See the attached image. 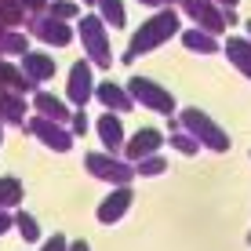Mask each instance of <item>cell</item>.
<instances>
[{"instance_id": "obj_1", "label": "cell", "mask_w": 251, "mask_h": 251, "mask_svg": "<svg viewBox=\"0 0 251 251\" xmlns=\"http://www.w3.org/2000/svg\"><path fill=\"white\" fill-rule=\"evenodd\" d=\"M175 29H178V19H175L171 11H168V15H157V19L146 22L142 29H138V37L131 40V55H135V51H150V48H157L160 40H168Z\"/></svg>"}, {"instance_id": "obj_2", "label": "cell", "mask_w": 251, "mask_h": 251, "mask_svg": "<svg viewBox=\"0 0 251 251\" xmlns=\"http://www.w3.org/2000/svg\"><path fill=\"white\" fill-rule=\"evenodd\" d=\"M84 40H88V48H91V55L99 58L102 66H109V44H106V37H102V22L99 19H84Z\"/></svg>"}, {"instance_id": "obj_3", "label": "cell", "mask_w": 251, "mask_h": 251, "mask_svg": "<svg viewBox=\"0 0 251 251\" xmlns=\"http://www.w3.org/2000/svg\"><path fill=\"white\" fill-rule=\"evenodd\" d=\"M186 11L193 15L197 22H204L207 29H222L226 22H233V15H219L211 4H207V0H186Z\"/></svg>"}, {"instance_id": "obj_4", "label": "cell", "mask_w": 251, "mask_h": 251, "mask_svg": "<svg viewBox=\"0 0 251 251\" xmlns=\"http://www.w3.org/2000/svg\"><path fill=\"white\" fill-rule=\"evenodd\" d=\"M226 48H229V55L240 62V69H244V73H251V48L244 44V40H229Z\"/></svg>"}, {"instance_id": "obj_5", "label": "cell", "mask_w": 251, "mask_h": 251, "mask_svg": "<svg viewBox=\"0 0 251 251\" xmlns=\"http://www.w3.org/2000/svg\"><path fill=\"white\" fill-rule=\"evenodd\" d=\"M40 37H44V40H55V44H66V40H69V29H66V25H58V22H40Z\"/></svg>"}, {"instance_id": "obj_6", "label": "cell", "mask_w": 251, "mask_h": 251, "mask_svg": "<svg viewBox=\"0 0 251 251\" xmlns=\"http://www.w3.org/2000/svg\"><path fill=\"white\" fill-rule=\"evenodd\" d=\"M102 15L113 25H124V7H120V0H102Z\"/></svg>"}, {"instance_id": "obj_7", "label": "cell", "mask_w": 251, "mask_h": 251, "mask_svg": "<svg viewBox=\"0 0 251 251\" xmlns=\"http://www.w3.org/2000/svg\"><path fill=\"white\" fill-rule=\"evenodd\" d=\"M186 44L193 51H215V40L204 37V33H186Z\"/></svg>"}, {"instance_id": "obj_8", "label": "cell", "mask_w": 251, "mask_h": 251, "mask_svg": "<svg viewBox=\"0 0 251 251\" xmlns=\"http://www.w3.org/2000/svg\"><path fill=\"white\" fill-rule=\"evenodd\" d=\"M142 4H160V0H142Z\"/></svg>"}, {"instance_id": "obj_9", "label": "cell", "mask_w": 251, "mask_h": 251, "mask_svg": "<svg viewBox=\"0 0 251 251\" xmlns=\"http://www.w3.org/2000/svg\"><path fill=\"white\" fill-rule=\"evenodd\" d=\"M222 4H237V0H222Z\"/></svg>"}]
</instances>
